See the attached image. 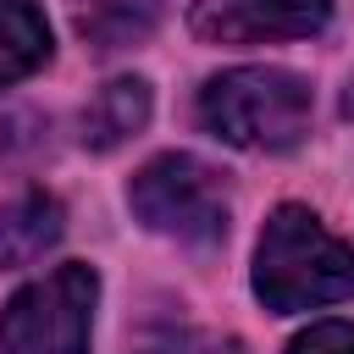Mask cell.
I'll return each mask as SVG.
<instances>
[{"label":"cell","instance_id":"8fae6325","mask_svg":"<svg viewBox=\"0 0 354 354\" xmlns=\"http://www.w3.org/2000/svg\"><path fill=\"white\" fill-rule=\"evenodd\" d=\"M288 354H354V321H315L293 337Z\"/></svg>","mask_w":354,"mask_h":354},{"label":"cell","instance_id":"30bf717a","mask_svg":"<svg viewBox=\"0 0 354 354\" xmlns=\"http://www.w3.org/2000/svg\"><path fill=\"white\" fill-rule=\"evenodd\" d=\"M138 354H243V343L205 326H155L138 337Z\"/></svg>","mask_w":354,"mask_h":354},{"label":"cell","instance_id":"6da1fadb","mask_svg":"<svg viewBox=\"0 0 354 354\" xmlns=\"http://www.w3.org/2000/svg\"><path fill=\"white\" fill-rule=\"evenodd\" d=\"M254 293L277 315L354 299V243L326 232L315 210L282 205L271 210L260 249H254Z\"/></svg>","mask_w":354,"mask_h":354},{"label":"cell","instance_id":"5b68a950","mask_svg":"<svg viewBox=\"0 0 354 354\" xmlns=\"http://www.w3.org/2000/svg\"><path fill=\"white\" fill-rule=\"evenodd\" d=\"M332 22V0H194L188 28L205 44H271L310 39Z\"/></svg>","mask_w":354,"mask_h":354},{"label":"cell","instance_id":"3957f363","mask_svg":"<svg viewBox=\"0 0 354 354\" xmlns=\"http://www.w3.org/2000/svg\"><path fill=\"white\" fill-rule=\"evenodd\" d=\"M127 205L133 216L160 232V238H177V243H221L227 238V183L216 166L194 160V155H155L138 166V177L127 183Z\"/></svg>","mask_w":354,"mask_h":354},{"label":"cell","instance_id":"52a82bcc","mask_svg":"<svg viewBox=\"0 0 354 354\" xmlns=\"http://www.w3.org/2000/svg\"><path fill=\"white\" fill-rule=\"evenodd\" d=\"M66 232V210L50 194H22L11 205H0V271L11 266H33L44 249H55Z\"/></svg>","mask_w":354,"mask_h":354},{"label":"cell","instance_id":"7a4b0ae2","mask_svg":"<svg viewBox=\"0 0 354 354\" xmlns=\"http://www.w3.org/2000/svg\"><path fill=\"white\" fill-rule=\"evenodd\" d=\"M199 122L238 149H293L310 133V83L288 66H232L199 88Z\"/></svg>","mask_w":354,"mask_h":354},{"label":"cell","instance_id":"277c9868","mask_svg":"<svg viewBox=\"0 0 354 354\" xmlns=\"http://www.w3.org/2000/svg\"><path fill=\"white\" fill-rule=\"evenodd\" d=\"M100 277L83 260L55 266L50 277L11 293L0 310V354H88Z\"/></svg>","mask_w":354,"mask_h":354},{"label":"cell","instance_id":"9c48e42d","mask_svg":"<svg viewBox=\"0 0 354 354\" xmlns=\"http://www.w3.org/2000/svg\"><path fill=\"white\" fill-rule=\"evenodd\" d=\"M50 61V22L33 0H0V88Z\"/></svg>","mask_w":354,"mask_h":354},{"label":"cell","instance_id":"8992f818","mask_svg":"<svg viewBox=\"0 0 354 354\" xmlns=\"http://www.w3.org/2000/svg\"><path fill=\"white\" fill-rule=\"evenodd\" d=\"M149 122V83L144 77H111L77 116V138L88 149H116Z\"/></svg>","mask_w":354,"mask_h":354},{"label":"cell","instance_id":"ba28073f","mask_svg":"<svg viewBox=\"0 0 354 354\" xmlns=\"http://www.w3.org/2000/svg\"><path fill=\"white\" fill-rule=\"evenodd\" d=\"M166 17V0H72L77 39L88 50H133Z\"/></svg>","mask_w":354,"mask_h":354}]
</instances>
